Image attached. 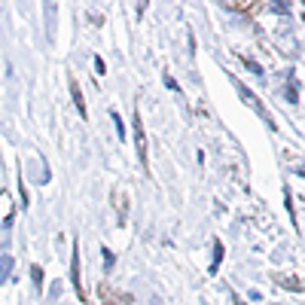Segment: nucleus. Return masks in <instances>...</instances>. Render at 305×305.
Returning a JSON list of instances; mask_svg holds the SVG:
<instances>
[{"label": "nucleus", "instance_id": "obj_1", "mask_svg": "<svg viewBox=\"0 0 305 305\" xmlns=\"http://www.w3.org/2000/svg\"><path fill=\"white\" fill-rule=\"evenodd\" d=\"M131 122H134V147H137V159H141V165L147 168V137H144V122H141V113H137V107H134V116H131Z\"/></svg>", "mask_w": 305, "mask_h": 305}, {"label": "nucleus", "instance_id": "obj_2", "mask_svg": "<svg viewBox=\"0 0 305 305\" xmlns=\"http://www.w3.org/2000/svg\"><path fill=\"white\" fill-rule=\"evenodd\" d=\"M71 278H74V287H76L79 299L86 302V290H82V278H79V251L76 247H74V259H71Z\"/></svg>", "mask_w": 305, "mask_h": 305}, {"label": "nucleus", "instance_id": "obj_3", "mask_svg": "<svg viewBox=\"0 0 305 305\" xmlns=\"http://www.w3.org/2000/svg\"><path fill=\"white\" fill-rule=\"evenodd\" d=\"M275 284H281V287H287L290 293H302V281L296 278V275H275Z\"/></svg>", "mask_w": 305, "mask_h": 305}, {"label": "nucleus", "instance_id": "obj_4", "mask_svg": "<svg viewBox=\"0 0 305 305\" xmlns=\"http://www.w3.org/2000/svg\"><path fill=\"white\" fill-rule=\"evenodd\" d=\"M71 95H74V104L79 110V116H89V110H86V101H82V92H79V82L71 76Z\"/></svg>", "mask_w": 305, "mask_h": 305}, {"label": "nucleus", "instance_id": "obj_5", "mask_svg": "<svg viewBox=\"0 0 305 305\" xmlns=\"http://www.w3.org/2000/svg\"><path fill=\"white\" fill-rule=\"evenodd\" d=\"M116 207H119V217L126 223V214H128V202H126V192H116Z\"/></svg>", "mask_w": 305, "mask_h": 305}, {"label": "nucleus", "instance_id": "obj_6", "mask_svg": "<svg viewBox=\"0 0 305 305\" xmlns=\"http://www.w3.org/2000/svg\"><path fill=\"white\" fill-rule=\"evenodd\" d=\"M98 290H101V299H104V305H119V302H116V296H113V293L107 290V284H101Z\"/></svg>", "mask_w": 305, "mask_h": 305}, {"label": "nucleus", "instance_id": "obj_7", "mask_svg": "<svg viewBox=\"0 0 305 305\" xmlns=\"http://www.w3.org/2000/svg\"><path fill=\"white\" fill-rule=\"evenodd\" d=\"M220 259H223V244H214V262H211V272H217V266H220Z\"/></svg>", "mask_w": 305, "mask_h": 305}, {"label": "nucleus", "instance_id": "obj_8", "mask_svg": "<svg viewBox=\"0 0 305 305\" xmlns=\"http://www.w3.org/2000/svg\"><path fill=\"white\" fill-rule=\"evenodd\" d=\"M229 9H241V12H247V9H256V3H229Z\"/></svg>", "mask_w": 305, "mask_h": 305}, {"label": "nucleus", "instance_id": "obj_9", "mask_svg": "<svg viewBox=\"0 0 305 305\" xmlns=\"http://www.w3.org/2000/svg\"><path fill=\"white\" fill-rule=\"evenodd\" d=\"M31 275H34V281H37V287H40V284H43V269H40V266H34V272H31Z\"/></svg>", "mask_w": 305, "mask_h": 305}]
</instances>
